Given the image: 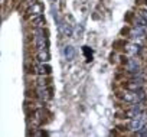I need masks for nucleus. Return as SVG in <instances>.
<instances>
[{
    "mask_svg": "<svg viewBox=\"0 0 147 137\" xmlns=\"http://www.w3.org/2000/svg\"><path fill=\"white\" fill-rule=\"evenodd\" d=\"M26 97L30 98V100H36V98H38V94H36L35 88H33V90H32V88H28V91H26Z\"/></svg>",
    "mask_w": 147,
    "mask_h": 137,
    "instance_id": "f257e3e1",
    "label": "nucleus"
}]
</instances>
